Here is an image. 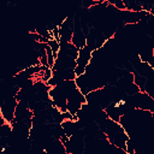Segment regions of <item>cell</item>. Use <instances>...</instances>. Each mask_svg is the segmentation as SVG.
Here are the masks:
<instances>
[{"mask_svg": "<svg viewBox=\"0 0 154 154\" xmlns=\"http://www.w3.org/2000/svg\"><path fill=\"white\" fill-rule=\"evenodd\" d=\"M129 99L135 108H141V109L154 112V97H152L146 91L138 90L137 93L130 95Z\"/></svg>", "mask_w": 154, "mask_h": 154, "instance_id": "3957f363", "label": "cell"}, {"mask_svg": "<svg viewBox=\"0 0 154 154\" xmlns=\"http://www.w3.org/2000/svg\"><path fill=\"white\" fill-rule=\"evenodd\" d=\"M94 49L87 43L85 46H83L82 48H79L78 51V55H77V64H76V77L84 73L87 70V66L89 65L90 60H91V55H93Z\"/></svg>", "mask_w": 154, "mask_h": 154, "instance_id": "277c9868", "label": "cell"}, {"mask_svg": "<svg viewBox=\"0 0 154 154\" xmlns=\"http://www.w3.org/2000/svg\"><path fill=\"white\" fill-rule=\"evenodd\" d=\"M87 103V97L85 95L79 90V88L76 85H73L70 91H69V95H67V111L73 116L77 114V112L82 108V106Z\"/></svg>", "mask_w": 154, "mask_h": 154, "instance_id": "7a4b0ae2", "label": "cell"}, {"mask_svg": "<svg viewBox=\"0 0 154 154\" xmlns=\"http://www.w3.org/2000/svg\"><path fill=\"white\" fill-rule=\"evenodd\" d=\"M99 126L105 132L108 142L113 147L126 153V146H128V142L130 138L119 122H116L107 117Z\"/></svg>", "mask_w": 154, "mask_h": 154, "instance_id": "6da1fadb", "label": "cell"}]
</instances>
